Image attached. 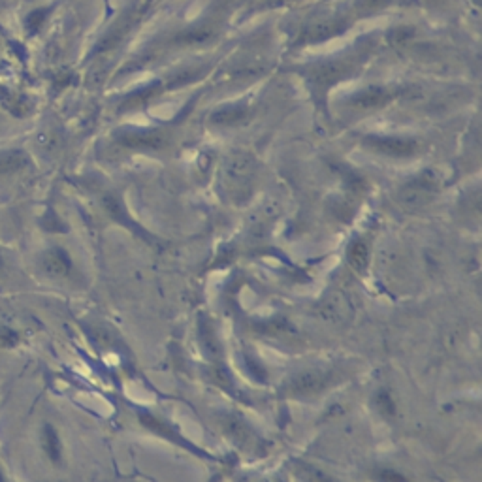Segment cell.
<instances>
[{"label": "cell", "instance_id": "1", "mask_svg": "<svg viewBox=\"0 0 482 482\" xmlns=\"http://www.w3.org/2000/svg\"><path fill=\"white\" fill-rule=\"evenodd\" d=\"M255 172H257V164L252 161V156L243 153V151H234L232 155L226 156L225 166H223L226 187L237 196L249 191Z\"/></svg>", "mask_w": 482, "mask_h": 482}, {"label": "cell", "instance_id": "2", "mask_svg": "<svg viewBox=\"0 0 482 482\" xmlns=\"http://www.w3.org/2000/svg\"><path fill=\"white\" fill-rule=\"evenodd\" d=\"M360 57H345V59H333V60H324V63H318L313 68L309 70L311 85L318 89V91H326L328 87L336 85L341 80L348 77L353 74L356 65H358Z\"/></svg>", "mask_w": 482, "mask_h": 482}, {"label": "cell", "instance_id": "3", "mask_svg": "<svg viewBox=\"0 0 482 482\" xmlns=\"http://www.w3.org/2000/svg\"><path fill=\"white\" fill-rule=\"evenodd\" d=\"M439 188V179L434 172H422L420 176H417L414 179L405 185V187L400 191L397 194V200L402 202L403 208L409 209H418L424 208L428 204L429 200L434 198V194L437 193Z\"/></svg>", "mask_w": 482, "mask_h": 482}, {"label": "cell", "instance_id": "4", "mask_svg": "<svg viewBox=\"0 0 482 482\" xmlns=\"http://www.w3.org/2000/svg\"><path fill=\"white\" fill-rule=\"evenodd\" d=\"M365 147L375 151L379 155L394 156V159H405V156L417 155L420 145L413 138H402V136H370L364 141Z\"/></svg>", "mask_w": 482, "mask_h": 482}, {"label": "cell", "instance_id": "5", "mask_svg": "<svg viewBox=\"0 0 482 482\" xmlns=\"http://www.w3.org/2000/svg\"><path fill=\"white\" fill-rule=\"evenodd\" d=\"M119 144L127 149L136 151H161L168 147L170 138L161 130H132L119 136Z\"/></svg>", "mask_w": 482, "mask_h": 482}, {"label": "cell", "instance_id": "6", "mask_svg": "<svg viewBox=\"0 0 482 482\" xmlns=\"http://www.w3.org/2000/svg\"><path fill=\"white\" fill-rule=\"evenodd\" d=\"M348 21L343 17H330V19H321V21L311 23L307 25L300 34L301 43H315V42H324V40H330V38H336L339 34L347 31Z\"/></svg>", "mask_w": 482, "mask_h": 482}, {"label": "cell", "instance_id": "7", "mask_svg": "<svg viewBox=\"0 0 482 482\" xmlns=\"http://www.w3.org/2000/svg\"><path fill=\"white\" fill-rule=\"evenodd\" d=\"M396 97V91L392 89H385V87H368L364 91H358L356 95L348 98V104L354 109H377V107H382L386 104L394 100Z\"/></svg>", "mask_w": 482, "mask_h": 482}, {"label": "cell", "instance_id": "8", "mask_svg": "<svg viewBox=\"0 0 482 482\" xmlns=\"http://www.w3.org/2000/svg\"><path fill=\"white\" fill-rule=\"evenodd\" d=\"M42 268L51 277H68L72 274V260L63 249H51L42 257Z\"/></svg>", "mask_w": 482, "mask_h": 482}, {"label": "cell", "instance_id": "9", "mask_svg": "<svg viewBox=\"0 0 482 482\" xmlns=\"http://www.w3.org/2000/svg\"><path fill=\"white\" fill-rule=\"evenodd\" d=\"M324 386H326V377L322 373H304L290 382L289 390L292 394H313V392H321Z\"/></svg>", "mask_w": 482, "mask_h": 482}, {"label": "cell", "instance_id": "10", "mask_svg": "<svg viewBox=\"0 0 482 482\" xmlns=\"http://www.w3.org/2000/svg\"><path fill=\"white\" fill-rule=\"evenodd\" d=\"M213 34L215 31L211 25H200V27L183 33L179 36V42L187 43V45H202V43H208L213 38Z\"/></svg>", "mask_w": 482, "mask_h": 482}, {"label": "cell", "instance_id": "11", "mask_svg": "<svg viewBox=\"0 0 482 482\" xmlns=\"http://www.w3.org/2000/svg\"><path fill=\"white\" fill-rule=\"evenodd\" d=\"M370 260V247L365 241H354L353 245L348 247V262L353 264V268L365 269Z\"/></svg>", "mask_w": 482, "mask_h": 482}, {"label": "cell", "instance_id": "12", "mask_svg": "<svg viewBox=\"0 0 482 482\" xmlns=\"http://www.w3.org/2000/svg\"><path fill=\"white\" fill-rule=\"evenodd\" d=\"M42 446L45 450V454L49 456V460L59 461L60 460V441L59 435L51 426H45L42 432Z\"/></svg>", "mask_w": 482, "mask_h": 482}, {"label": "cell", "instance_id": "13", "mask_svg": "<svg viewBox=\"0 0 482 482\" xmlns=\"http://www.w3.org/2000/svg\"><path fill=\"white\" fill-rule=\"evenodd\" d=\"M243 117H245V109H243V107H230V109H220V112L215 113L213 123L234 124V123H240Z\"/></svg>", "mask_w": 482, "mask_h": 482}, {"label": "cell", "instance_id": "14", "mask_svg": "<svg viewBox=\"0 0 482 482\" xmlns=\"http://www.w3.org/2000/svg\"><path fill=\"white\" fill-rule=\"evenodd\" d=\"M23 162H25V156L19 155V153L4 155L0 159V172H11V170L23 166Z\"/></svg>", "mask_w": 482, "mask_h": 482}, {"label": "cell", "instance_id": "15", "mask_svg": "<svg viewBox=\"0 0 482 482\" xmlns=\"http://www.w3.org/2000/svg\"><path fill=\"white\" fill-rule=\"evenodd\" d=\"M392 0H360L358 11L360 14H373V11L382 10L385 6L390 4Z\"/></svg>", "mask_w": 482, "mask_h": 482}, {"label": "cell", "instance_id": "16", "mask_svg": "<svg viewBox=\"0 0 482 482\" xmlns=\"http://www.w3.org/2000/svg\"><path fill=\"white\" fill-rule=\"evenodd\" d=\"M19 343V333L16 330H11V328L2 326L0 328V347H16Z\"/></svg>", "mask_w": 482, "mask_h": 482}, {"label": "cell", "instance_id": "17", "mask_svg": "<svg viewBox=\"0 0 482 482\" xmlns=\"http://www.w3.org/2000/svg\"><path fill=\"white\" fill-rule=\"evenodd\" d=\"M414 31L411 27H397L394 28L390 33V43H394V45H402V43H405L409 40V38L413 36Z\"/></svg>", "mask_w": 482, "mask_h": 482}, {"label": "cell", "instance_id": "18", "mask_svg": "<svg viewBox=\"0 0 482 482\" xmlns=\"http://www.w3.org/2000/svg\"><path fill=\"white\" fill-rule=\"evenodd\" d=\"M432 4H441V2H445V0H429Z\"/></svg>", "mask_w": 482, "mask_h": 482}, {"label": "cell", "instance_id": "19", "mask_svg": "<svg viewBox=\"0 0 482 482\" xmlns=\"http://www.w3.org/2000/svg\"><path fill=\"white\" fill-rule=\"evenodd\" d=\"M275 2H283V0H275Z\"/></svg>", "mask_w": 482, "mask_h": 482}]
</instances>
